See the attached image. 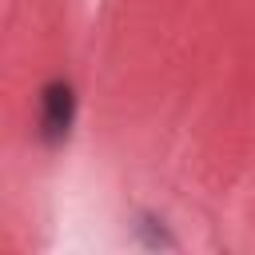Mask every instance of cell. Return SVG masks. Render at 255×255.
<instances>
[{
	"mask_svg": "<svg viewBox=\"0 0 255 255\" xmlns=\"http://www.w3.org/2000/svg\"><path fill=\"white\" fill-rule=\"evenodd\" d=\"M72 124V88L68 84H48L44 88V139H64Z\"/></svg>",
	"mask_w": 255,
	"mask_h": 255,
	"instance_id": "6da1fadb",
	"label": "cell"
}]
</instances>
